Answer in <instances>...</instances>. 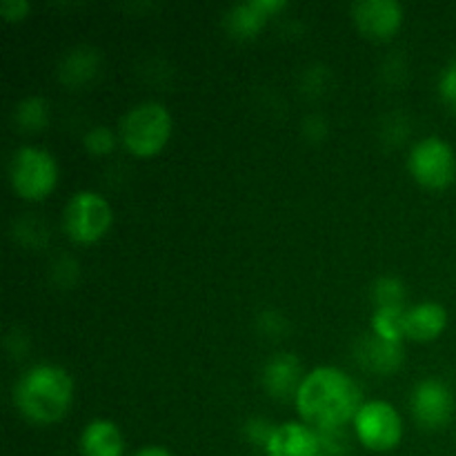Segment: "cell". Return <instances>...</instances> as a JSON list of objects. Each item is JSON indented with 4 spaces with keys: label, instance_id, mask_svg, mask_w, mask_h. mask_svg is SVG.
<instances>
[{
    "label": "cell",
    "instance_id": "obj_1",
    "mask_svg": "<svg viewBox=\"0 0 456 456\" xmlns=\"http://www.w3.org/2000/svg\"><path fill=\"white\" fill-rule=\"evenodd\" d=\"M363 403L359 383L337 365L310 370L294 396L298 421L314 430H341L352 426Z\"/></svg>",
    "mask_w": 456,
    "mask_h": 456
},
{
    "label": "cell",
    "instance_id": "obj_2",
    "mask_svg": "<svg viewBox=\"0 0 456 456\" xmlns=\"http://www.w3.org/2000/svg\"><path fill=\"white\" fill-rule=\"evenodd\" d=\"M13 408L34 426H52L67 417L74 403V379L56 363H36L16 379Z\"/></svg>",
    "mask_w": 456,
    "mask_h": 456
},
{
    "label": "cell",
    "instance_id": "obj_3",
    "mask_svg": "<svg viewBox=\"0 0 456 456\" xmlns=\"http://www.w3.org/2000/svg\"><path fill=\"white\" fill-rule=\"evenodd\" d=\"M118 141L138 159H151L167 147L174 120L160 101H141L129 107L118 120Z\"/></svg>",
    "mask_w": 456,
    "mask_h": 456
},
{
    "label": "cell",
    "instance_id": "obj_4",
    "mask_svg": "<svg viewBox=\"0 0 456 456\" xmlns=\"http://www.w3.org/2000/svg\"><path fill=\"white\" fill-rule=\"evenodd\" d=\"M12 191L22 200L38 203L58 185V163L52 151L38 145H20L12 151L7 165Z\"/></svg>",
    "mask_w": 456,
    "mask_h": 456
},
{
    "label": "cell",
    "instance_id": "obj_5",
    "mask_svg": "<svg viewBox=\"0 0 456 456\" xmlns=\"http://www.w3.org/2000/svg\"><path fill=\"white\" fill-rule=\"evenodd\" d=\"M114 223L111 203L94 190H80L62 208V232L76 245H94L107 236Z\"/></svg>",
    "mask_w": 456,
    "mask_h": 456
},
{
    "label": "cell",
    "instance_id": "obj_6",
    "mask_svg": "<svg viewBox=\"0 0 456 456\" xmlns=\"http://www.w3.org/2000/svg\"><path fill=\"white\" fill-rule=\"evenodd\" d=\"M352 430L365 450L374 454H386L399 448L403 439V417L390 401H365L352 421Z\"/></svg>",
    "mask_w": 456,
    "mask_h": 456
},
{
    "label": "cell",
    "instance_id": "obj_7",
    "mask_svg": "<svg viewBox=\"0 0 456 456\" xmlns=\"http://www.w3.org/2000/svg\"><path fill=\"white\" fill-rule=\"evenodd\" d=\"M408 172L426 190H445L456 178L454 147L441 136H423L410 147Z\"/></svg>",
    "mask_w": 456,
    "mask_h": 456
},
{
    "label": "cell",
    "instance_id": "obj_8",
    "mask_svg": "<svg viewBox=\"0 0 456 456\" xmlns=\"http://www.w3.org/2000/svg\"><path fill=\"white\" fill-rule=\"evenodd\" d=\"M410 412L423 430H444L454 414L452 387L441 379H421L410 392Z\"/></svg>",
    "mask_w": 456,
    "mask_h": 456
},
{
    "label": "cell",
    "instance_id": "obj_9",
    "mask_svg": "<svg viewBox=\"0 0 456 456\" xmlns=\"http://www.w3.org/2000/svg\"><path fill=\"white\" fill-rule=\"evenodd\" d=\"M352 22L370 40H390L403 25V4L396 0H359L350 7Z\"/></svg>",
    "mask_w": 456,
    "mask_h": 456
},
{
    "label": "cell",
    "instance_id": "obj_10",
    "mask_svg": "<svg viewBox=\"0 0 456 456\" xmlns=\"http://www.w3.org/2000/svg\"><path fill=\"white\" fill-rule=\"evenodd\" d=\"M305 374L301 359L294 352H276L263 363L261 386L270 399L294 401Z\"/></svg>",
    "mask_w": 456,
    "mask_h": 456
},
{
    "label": "cell",
    "instance_id": "obj_11",
    "mask_svg": "<svg viewBox=\"0 0 456 456\" xmlns=\"http://www.w3.org/2000/svg\"><path fill=\"white\" fill-rule=\"evenodd\" d=\"M288 7L285 0H248L227 9L223 25L236 40L256 38L272 16Z\"/></svg>",
    "mask_w": 456,
    "mask_h": 456
},
{
    "label": "cell",
    "instance_id": "obj_12",
    "mask_svg": "<svg viewBox=\"0 0 456 456\" xmlns=\"http://www.w3.org/2000/svg\"><path fill=\"white\" fill-rule=\"evenodd\" d=\"M354 359L365 372L379 374V377H390L399 372L405 361L403 343H392L377 334L368 332L356 341Z\"/></svg>",
    "mask_w": 456,
    "mask_h": 456
},
{
    "label": "cell",
    "instance_id": "obj_13",
    "mask_svg": "<svg viewBox=\"0 0 456 456\" xmlns=\"http://www.w3.org/2000/svg\"><path fill=\"white\" fill-rule=\"evenodd\" d=\"M265 456H321L319 432L303 421L276 423Z\"/></svg>",
    "mask_w": 456,
    "mask_h": 456
},
{
    "label": "cell",
    "instance_id": "obj_14",
    "mask_svg": "<svg viewBox=\"0 0 456 456\" xmlns=\"http://www.w3.org/2000/svg\"><path fill=\"white\" fill-rule=\"evenodd\" d=\"M448 310L439 301L414 303L403 314L405 341L432 343L448 328Z\"/></svg>",
    "mask_w": 456,
    "mask_h": 456
},
{
    "label": "cell",
    "instance_id": "obj_15",
    "mask_svg": "<svg viewBox=\"0 0 456 456\" xmlns=\"http://www.w3.org/2000/svg\"><path fill=\"white\" fill-rule=\"evenodd\" d=\"M80 456H125V436L110 419H94L78 439Z\"/></svg>",
    "mask_w": 456,
    "mask_h": 456
},
{
    "label": "cell",
    "instance_id": "obj_16",
    "mask_svg": "<svg viewBox=\"0 0 456 456\" xmlns=\"http://www.w3.org/2000/svg\"><path fill=\"white\" fill-rule=\"evenodd\" d=\"M98 69H101V53L89 45H80L62 56L58 65V78L67 87H83L96 78Z\"/></svg>",
    "mask_w": 456,
    "mask_h": 456
},
{
    "label": "cell",
    "instance_id": "obj_17",
    "mask_svg": "<svg viewBox=\"0 0 456 456\" xmlns=\"http://www.w3.org/2000/svg\"><path fill=\"white\" fill-rule=\"evenodd\" d=\"M13 123L20 132L34 134L47 127L49 105L43 96H25L13 107Z\"/></svg>",
    "mask_w": 456,
    "mask_h": 456
},
{
    "label": "cell",
    "instance_id": "obj_18",
    "mask_svg": "<svg viewBox=\"0 0 456 456\" xmlns=\"http://www.w3.org/2000/svg\"><path fill=\"white\" fill-rule=\"evenodd\" d=\"M370 298H372L374 310L381 307H395V310H405V301H408V288L399 276H379L370 288Z\"/></svg>",
    "mask_w": 456,
    "mask_h": 456
},
{
    "label": "cell",
    "instance_id": "obj_19",
    "mask_svg": "<svg viewBox=\"0 0 456 456\" xmlns=\"http://www.w3.org/2000/svg\"><path fill=\"white\" fill-rule=\"evenodd\" d=\"M405 310H408V307H405ZM405 310H395V307H381V310H374L372 323H370V332L386 338V341L403 343L405 341V332H403Z\"/></svg>",
    "mask_w": 456,
    "mask_h": 456
},
{
    "label": "cell",
    "instance_id": "obj_20",
    "mask_svg": "<svg viewBox=\"0 0 456 456\" xmlns=\"http://www.w3.org/2000/svg\"><path fill=\"white\" fill-rule=\"evenodd\" d=\"M118 132L110 129L107 125H94L83 134V147L92 156H107L118 145Z\"/></svg>",
    "mask_w": 456,
    "mask_h": 456
},
{
    "label": "cell",
    "instance_id": "obj_21",
    "mask_svg": "<svg viewBox=\"0 0 456 456\" xmlns=\"http://www.w3.org/2000/svg\"><path fill=\"white\" fill-rule=\"evenodd\" d=\"M276 430V423H272L270 419L265 417H249L243 426V436L248 444L256 445V448L265 450L267 444H270L272 435Z\"/></svg>",
    "mask_w": 456,
    "mask_h": 456
},
{
    "label": "cell",
    "instance_id": "obj_22",
    "mask_svg": "<svg viewBox=\"0 0 456 456\" xmlns=\"http://www.w3.org/2000/svg\"><path fill=\"white\" fill-rule=\"evenodd\" d=\"M319 432L321 456H347L350 454V435L346 428L341 430H316Z\"/></svg>",
    "mask_w": 456,
    "mask_h": 456
},
{
    "label": "cell",
    "instance_id": "obj_23",
    "mask_svg": "<svg viewBox=\"0 0 456 456\" xmlns=\"http://www.w3.org/2000/svg\"><path fill=\"white\" fill-rule=\"evenodd\" d=\"M436 92H439L441 102L448 110L456 111V56L441 69L439 80H436Z\"/></svg>",
    "mask_w": 456,
    "mask_h": 456
},
{
    "label": "cell",
    "instance_id": "obj_24",
    "mask_svg": "<svg viewBox=\"0 0 456 456\" xmlns=\"http://www.w3.org/2000/svg\"><path fill=\"white\" fill-rule=\"evenodd\" d=\"M31 3L27 0H3L0 3V16L7 22H20L29 16Z\"/></svg>",
    "mask_w": 456,
    "mask_h": 456
},
{
    "label": "cell",
    "instance_id": "obj_25",
    "mask_svg": "<svg viewBox=\"0 0 456 456\" xmlns=\"http://www.w3.org/2000/svg\"><path fill=\"white\" fill-rule=\"evenodd\" d=\"M256 323H258V328H261L263 334H267V337H279V334H283L288 321H285V316L279 314V312L267 310L258 316Z\"/></svg>",
    "mask_w": 456,
    "mask_h": 456
},
{
    "label": "cell",
    "instance_id": "obj_26",
    "mask_svg": "<svg viewBox=\"0 0 456 456\" xmlns=\"http://www.w3.org/2000/svg\"><path fill=\"white\" fill-rule=\"evenodd\" d=\"M132 456H174L167 448L163 445H145V448L136 450Z\"/></svg>",
    "mask_w": 456,
    "mask_h": 456
}]
</instances>
